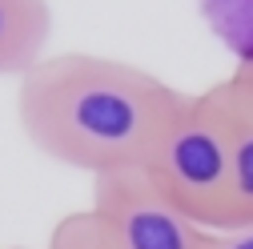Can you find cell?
Instances as JSON below:
<instances>
[{"instance_id":"6da1fadb","label":"cell","mask_w":253,"mask_h":249,"mask_svg":"<svg viewBox=\"0 0 253 249\" xmlns=\"http://www.w3.org/2000/svg\"><path fill=\"white\" fill-rule=\"evenodd\" d=\"M185 92L157 73L92 52H52L16 84V121L44 157L105 177L149 169Z\"/></svg>"},{"instance_id":"7a4b0ae2","label":"cell","mask_w":253,"mask_h":249,"mask_svg":"<svg viewBox=\"0 0 253 249\" xmlns=\"http://www.w3.org/2000/svg\"><path fill=\"white\" fill-rule=\"evenodd\" d=\"M185 217L209 233L229 229V205H233V161H229V137L209 88L185 92L181 109L173 113L169 129L153 149V161L145 169Z\"/></svg>"},{"instance_id":"3957f363","label":"cell","mask_w":253,"mask_h":249,"mask_svg":"<svg viewBox=\"0 0 253 249\" xmlns=\"http://www.w3.org/2000/svg\"><path fill=\"white\" fill-rule=\"evenodd\" d=\"M88 213L105 225L117 249H205L209 229L185 217L145 169L92 177Z\"/></svg>"},{"instance_id":"277c9868","label":"cell","mask_w":253,"mask_h":249,"mask_svg":"<svg viewBox=\"0 0 253 249\" xmlns=\"http://www.w3.org/2000/svg\"><path fill=\"white\" fill-rule=\"evenodd\" d=\"M209 97L225 121L229 137V161H233V205H229V229L253 225V88L237 77H225L209 88Z\"/></svg>"},{"instance_id":"5b68a950","label":"cell","mask_w":253,"mask_h":249,"mask_svg":"<svg viewBox=\"0 0 253 249\" xmlns=\"http://www.w3.org/2000/svg\"><path fill=\"white\" fill-rule=\"evenodd\" d=\"M52 37L48 0H0V77H24L44 60Z\"/></svg>"},{"instance_id":"8992f818","label":"cell","mask_w":253,"mask_h":249,"mask_svg":"<svg viewBox=\"0 0 253 249\" xmlns=\"http://www.w3.org/2000/svg\"><path fill=\"white\" fill-rule=\"evenodd\" d=\"M44 249H117V245H113V237L105 233V225H101L97 217L88 213V205H84V209H77V213H65V217L52 225V237H48Z\"/></svg>"},{"instance_id":"52a82bcc","label":"cell","mask_w":253,"mask_h":249,"mask_svg":"<svg viewBox=\"0 0 253 249\" xmlns=\"http://www.w3.org/2000/svg\"><path fill=\"white\" fill-rule=\"evenodd\" d=\"M205 249H253V225L249 229H225V233H209Z\"/></svg>"},{"instance_id":"ba28073f","label":"cell","mask_w":253,"mask_h":249,"mask_svg":"<svg viewBox=\"0 0 253 249\" xmlns=\"http://www.w3.org/2000/svg\"><path fill=\"white\" fill-rule=\"evenodd\" d=\"M233 77H237L241 84H249V88H253V56H249V60H241V69H237Z\"/></svg>"},{"instance_id":"9c48e42d","label":"cell","mask_w":253,"mask_h":249,"mask_svg":"<svg viewBox=\"0 0 253 249\" xmlns=\"http://www.w3.org/2000/svg\"><path fill=\"white\" fill-rule=\"evenodd\" d=\"M12 249H20V245H12Z\"/></svg>"}]
</instances>
